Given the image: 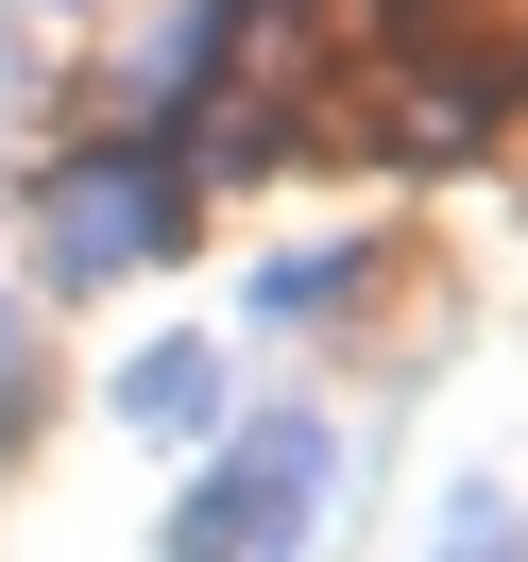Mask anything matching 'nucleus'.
<instances>
[{"label": "nucleus", "mask_w": 528, "mask_h": 562, "mask_svg": "<svg viewBox=\"0 0 528 562\" xmlns=\"http://www.w3.org/2000/svg\"><path fill=\"white\" fill-rule=\"evenodd\" d=\"M120 426L205 443V426H222V341H137V358H120Z\"/></svg>", "instance_id": "nucleus-3"}, {"label": "nucleus", "mask_w": 528, "mask_h": 562, "mask_svg": "<svg viewBox=\"0 0 528 562\" xmlns=\"http://www.w3.org/2000/svg\"><path fill=\"white\" fill-rule=\"evenodd\" d=\"M222 460H239V562H307L341 512V443L307 409H256V426H222Z\"/></svg>", "instance_id": "nucleus-2"}, {"label": "nucleus", "mask_w": 528, "mask_h": 562, "mask_svg": "<svg viewBox=\"0 0 528 562\" xmlns=\"http://www.w3.org/2000/svg\"><path fill=\"white\" fill-rule=\"evenodd\" d=\"M188 239V154L171 137H86L35 171V273L52 290H120Z\"/></svg>", "instance_id": "nucleus-1"}, {"label": "nucleus", "mask_w": 528, "mask_h": 562, "mask_svg": "<svg viewBox=\"0 0 528 562\" xmlns=\"http://www.w3.org/2000/svg\"><path fill=\"white\" fill-rule=\"evenodd\" d=\"M154 562H239V460H205V477L171 494V546Z\"/></svg>", "instance_id": "nucleus-5"}, {"label": "nucleus", "mask_w": 528, "mask_h": 562, "mask_svg": "<svg viewBox=\"0 0 528 562\" xmlns=\"http://www.w3.org/2000/svg\"><path fill=\"white\" fill-rule=\"evenodd\" d=\"M358 290H375V239H273L239 307H256V324H341Z\"/></svg>", "instance_id": "nucleus-4"}]
</instances>
